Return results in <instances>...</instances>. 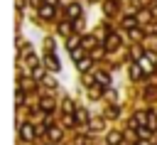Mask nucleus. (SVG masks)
Returning <instances> with one entry per match:
<instances>
[{
    "label": "nucleus",
    "instance_id": "nucleus-2",
    "mask_svg": "<svg viewBox=\"0 0 157 145\" xmlns=\"http://www.w3.org/2000/svg\"><path fill=\"white\" fill-rule=\"evenodd\" d=\"M39 15H42L44 20L54 17V5H49V2H47V5H42V7H39Z\"/></svg>",
    "mask_w": 157,
    "mask_h": 145
},
{
    "label": "nucleus",
    "instance_id": "nucleus-22",
    "mask_svg": "<svg viewBox=\"0 0 157 145\" xmlns=\"http://www.w3.org/2000/svg\"><path fill=\"white\" fill-rule=\"evenodd\" d=\"M64 111H69V113H71V111H74V103H71V101H66V103H64Z\"/></svg>",
    "mask_w": 157,
    "mask_h": 145
},
{
    "label": "nucleus",
    "instance_id": "nucleus-13",
    "mask_svg": "<svg viewBox=\"0 0 157 145\" xmlns=\"http://www.w3.org/2000/svg\"><path fill=\"white\" fill-rule=\"evenodd\" d=\"M140 66H142L145 71H152V61H150V59H142V57H140Z\"/></svg>",
    "mask_w": 157,
    "mask_h": 145
},
{
    "label": "nucleus",
    "instance_id": "nucleus-23",
    "mask_svg": "<svg viewBox=\"0 0 157 145\" xmlns=\"http://www.w3.org/2000/svg\"><path fill=\"white\" fill-rule=\"evenodd\" d=\"M118 116V108H108V118H115Z\"/></svg>",
    "mask_w": 157,
    "mask_h": 145
},
{
    "label": "nucleus",
    "instance_id": "nucleus-5",
    "mask_svg": "<svg viewBox=\"0 0 157 145\" xmlns=\"http://www.w3.org/2000/svg\"><path fill=\"white\" fill-rule=\"evenodd\" d=\"M66 15H69V17H74V20H78V15H81V7L74 2V5H69V7H66Z\"/></svg>",
    "mask_w": 157,
    "mask_h": 145
},
{
    "label": "nucleus",
    "instance_id": "nucleus-11",
    "mask_svg": "<svg viewBox=\"0 0 157 145\" xmlns=\"http://www.w3.org/2000/svg\"><path fill=\"white\" fill-rule=\"evenodd\" d=\"M123 25H125L128 29H132V27L137 25V17H132V15H130V17H125V20H123Z\"/></svg>",
    "mask_w": 157,
    "mask_h": 145
},
{
    "label": "nucleus",
    "instance_id": "nucleus-12",
    "mask_svg": "<svg viewBox=\"0 0 157 145\" xmlns=\"http://www.w3.org/2000/svg\"><path fill=\"white\" fill-rule=\"evenodd\" d=\"M39 106H42L44 111H52V108H54V101H52V98H42V101H39Z\"/></svg>",
    "mask_w": 157,
    "mask_h": 145
},
{
    "label": "nucleus",
    "instance_id": "nucleus-19",
    "mask_svg": "<svg viewBox=\"0 0 157 145\" xmlns=\"http://www.w3.org/2000/svg\"><path fill=\"white\" fill-rule=\"evenodd\" d=\"M20 103H25V93L17 88V106H20Z\"/></svg>",
    "mask_w": 157,
    "mask_h": 145
},
{
    "label": "nucleus",
    "instance_id": "nucleus-7",
    "mask_svg": "<svg viewBox=\"0 0 157 145\" xmlns=\"http://www.w3.org/2000/svg\"><path fill=\"white\" fill-rule=\"evenodd\" d=\"M76 66H78V71H88V69H91V57L78 59V61H76Z\"/></svg>",
    "mask_w": 157,
    "mask_h": 145
},
{
    "label": "nucleus",
    "instance_id": "nucleus-24",
    "mask_svg": "<svg viewBox=\"0 0 157 145\" xmlns=\"http://www.w3.org/2000/svg\"><path fill=\"white\" fill-rule=\"evenodd\" d=\"M137 145H150V143H147V140H145V138H142V140H140V143H137Z\"/></svg>",
    "mask_w": 157,
    "mask_h": 145
},
{
    "label": "nucleus",
    "instance_id": "nucleus-9",
    "mask_svg": "<svg viewBox=\"0 0 157 145\" xmlns=\"http://www.w3.org/2000/svg\"><path fill=\"white\" fill-rule=\"evenodd\" d=\"M96 81H98V84H103V86H108V84H110L108 74H103V71H98V74H96Z\"/></svg>",
    "mask_w": 157,
    "mask_h": 145
},
{
    "label": "nucleus",
    "instance_id": "nucleus-18",
    "mask_svg": "<svg viewBox=\"0 0 157 145\" xmlns=\"http://www.w3.org/2000/svg\"><path fill=\"white\" fill-rule=\"evenodd\" d=\"M137 135H140V138H147V135H150V128H140Z\"/></svg>",
    "mask_w": 157,
    "mask_h": 145
},
{
    "label": "nucleus",
    "instance_id": "nucleus-6",
    "mask_svg": "<svg viewBox=\"0 0 157 145\" xmlns=\"http://www.w3.org/2000/svg\"><path fill=\"white\" fill-rule=\"evenodd\" d=\"M118 47H120V37L110 34V37H108V42H105V49H118Z\"/></svg>",
    "mask_w": 157,
    "mask_h": 145
},
{
    "label": "nucleus",
    "instance_id": "nucleus-20",
    "mask_svg": "<svg viewBox=\"0 0 157 145\" xmlns=\"http://www.w3.org/2000/svg\"><path fill=\"white\" fill-rule=\"evenodd\" d=\"M69 29H71V25H66V22H64V25H61V34H69Z\"/></svg>",
    "mask_w": 157,
    "mask_h": 145
},
{
    "label": "nucleus",
    "instance_id": "nucleus-14",
    "mask_svg": "<svg viewBox=\"0 0 157 145\" xmlns=\"http://www.w3.org/2000/svg\"><path fill=\"white\" fill-rule=\"evenodd\" d=\"M71 57H74V61L83 59V49H71Z\"/></svg>",
    "mask_w": 157,
    "mask_h": 145
},
{
    "label": "nucleus",
    "instance_id": "nucleus-15",
    "mask_svg": "<svg viewBox=\"0 0 157 145\" xmlns=\"http://www.w3.org/2000/svg\"><path fill=\"white\" fill-rule=\"evenodd\" d=\"M81 44H83V47H93V44H96V39H93V37H83V39H81Z\"/></svg>",
    "mask_w": 157,
    "mask_h": 145
},
{
    "label": "nucleus",
    "instance_id": "nucleus-3",
    "mask_svg": "<svg viewBox=\"0 0 157 145\" xmlns=\"http://www.w3.org/2000/svg\"><path fill=\"white\" fill-rule=\"evenodd\" d=\"M120 143H123V133H118V130L108 133V145H120Z\"/></svg>",
    "mask_w": 157,
    "mask_h": 145
},
{
    "label": "nucleus",
    "instance_id": "nucleus-8",
    "mask_svg": "<svg viewBox=\"0 0 157 145\" xmlns=\"http://www.w3.org/2000/svg\"><path fill=\"white\" fill-rule=\"evenodd\" d=\"M142 71H145V69H142L140 64H132V66H130V76H132V79H140Z\"/></svg>",
    "mask_w": 157,
    "mask_h": 145
},
{
    "label": "nucleus",
    "instance_id": "nucleus-17",
    "mask_svg": "<svg viewBox=\"0 0 157 145\" xmlns=\"http://www.w3.org/2000/svg\"><path fill=\"white\" fill-rule=\"evenodd\" d=\"M32 74H34V79H42V76H44V69H42V66H34Z\"/></svg>",
    "mask_w": 157,
    "mask_h": 145
},
{
    "label": "nucleus",
    "instance_id": "nucleus-16",
    "mask_svg": "<svg viewBox=\"0 0 157 145\" xmlns=\"http://www.w3.org/2000/svg\"><path fill=\"white\" fill-rule=\"evenodd\" d=\"M49 138H52V140H59V138H61V130L52 128V130H49Z\"/></svg>",
    "mask_w": 157,
    "mask_h": 145
},
{
    "label": "nucleus",
    "instance_id": "nucleus-1",
    "mask_svg": "<svg viewBox=\"0 0 157 145\" xmlns=\"http://www.w3.org/2000/svg\"><path fill=\"white\" fill-rule=\"evenodd\" d=\"M44 61H47V66H49L52 71H59V69H61V64H59V59H56L54 54H47V59H44Z\"/></svg>",
    "mask_w": 157,
    "mask_h": 145
},
{
    "label": "nucleus",
    "instance_id": "nucleus-10",
    "mask_svg": "<svg viewBox=\"0 0 157 145\" xmlns=\"http://www.w3.org/2000/svg\"><path fill=\"white\" fill-rule=\"evenodd\" d=\"M74 116H76V120H78V123H88V116H86V111H81V108H78V111H74Z\"/></svg>",
    "mask_w": 157,
    "mask_h": 145
},
{
    "label": "nucleus",
    "instance_id": "nucleus-4",
    "mask_svg": "<svg viewBox=\"0 0 157 145\" xmlns=\"http://www.w3.org/2000/svg\"><path fill=\"white\" fill-rule=\"evenodd\" d=\"M32 138H34V128L29 123H25L22 125V140H32Z\"/></svg>",
    "mask_w": 157,
    "mask_h": 145
},
{
    "label": "nucleus",
    "instance_id": "nucleus-21",
    "mask_svg": "<svg viewBox=\"0 0 157 145\" xmlns=\"http://www.w3.org/2000/svg\"><path fill=\"white\" fill-rule=\"evenodd\" d=\"M130 34H132L135 39H140V37H142V32H140V29H130Z\"/></svg>",
    "mask_w": 157,
    "mask_h": 145
}]
</instances>
